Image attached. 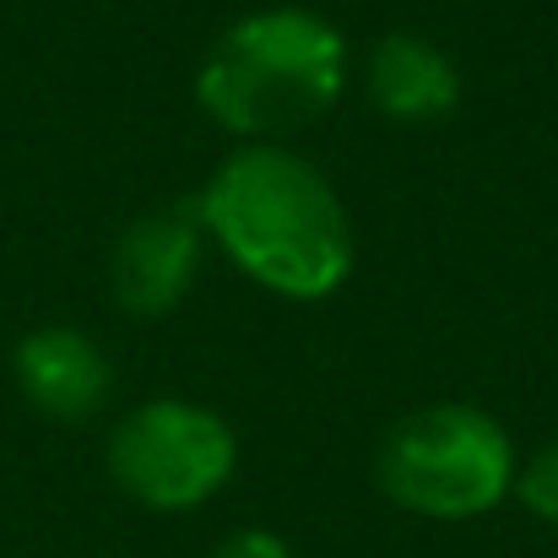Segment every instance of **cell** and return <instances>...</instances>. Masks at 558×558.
I'll return each mask as SVG.
<instances>
[{
	"instance_id": "cell-6",
	"label": "cell",
	"mask_w": 558,
	"mask_h": 558,
	"mask_svg": "<svg viewBox=\"0 0 558 558\" xmlns=\"http://www.w3.org/2000/svg\"><path fill=\"white\" fill-rule=\"evenodd\" d=\"M16 385L27 396V407H38L44 417H87L104 407L109 396V359L87 331L71 326H44L33 337L16 342Z\"/></svg>"
},
{
	"instance_id": "cell-3",
	"label": "cell",
	"mask_w": 558,
	"mask_h": 558,
	"mask_svg": "<svg viewBox=\"0 0 558 558\" xmlns=\"http://www.w3.org/2000/svg\"><path fill=\"white\" fill-rule=\"evenodd\" d=\"M374 477L385 499L412 515L472 521L515 488V445L483 407L439 401L385 434Z\"/></svg>"
},
{
	"instance_id": "cell-5",
	"label": "cell",
	"mask_w": 558,
	"mask_h": 558,
	"mask_svg": "<svg viewBox=\"0 0 558 558\" xmlns=\"http://www.w3.org/2000/svg\"><path fill=\"white\" fill-rule=\"evenodd\" d=\"M201 233L206 228H201L195 206L142 211L114 244V266H109L114 299L142 320L174 315L195 282V266H201Z\"/></svg>"
},
{
	"instance_id": "cell-4",
	"label": "cell",
	"mask_w": 558,
	"mask_h": 558,
	"mask_svg": "<svg viewBox=\"0 0 558 558\" xmlns=\"http://www.w3.org/2000/svg\"><path fill=\"white\" fill-rule=\"evenodd\" d=\"M233 461H239L233 428L217 412L174 396L136 407L109 434V477L147 510L206 505L233 477Z\"/></svg>"
},
{
	"instance_id": "cell-8",
	"label": "cell",
	"mask_w": 558,
	"mask_h": 558,
	"mask_svg": "<svg viewBox=\"0 0 558 558\" xmlns=\"http://www.w3.org/2000/svg\"><path fill=\"white\" fill-rule=\"evenodd\" d=\"M515 494H521V505H526L537 521L558 526V439L543 445L526 466H515Z\"/></svg>"
},
{
	"instance_id": "cell-2",
	"label": "cell",
	"mask_w": 558,
	"mask_h": 558,
	"mask_svg": "<svg viewBox=\"0 0 558 558\" xmlns=\"http://www.w3.org/2000/svg\"><path fill=\"white\" fill-rule=\"evenodd\" d=\"M342 87L348 38L304 5L239 16L195 71V104L244 142H277L315 125Z\"/></svg>"
},
{
	"instance_id": "cell-1",
	"label": "cell",
	"mask_w": 558,
	"mask_h": 558,
	"mask_svg": "<svg viewBox=\"0 0 558 558\" xmlns=\"http://www.w3.org/2000/svg\"><path fill=\"white\" fill-rule=\"evenodd\" d=\"M217 250L282 299H326L353 271V222L315 163L277 142H244L195 201Z\"/></svg>"
},
{
	"instance_id": "cell-9",
	"label": "cell",
	"mask_w": 558,
	"mask_h": 558,
	"mask_svg": "<svg viewBox=\"0 0 558 558\" xmlns=\"http://www.w3.org/2000/svg\"><path fill=\"white\" fill-rule=\"evenodd\" d=\"M211 558H293V554H288V543L277 532H233V537L217 543Z\"/></svg>"
},
{
	"instance_id": "cell-7",
	"label": "cell",
	"mask_w": 558,
	"mask_h": 558,
	"mask_svg": "<svg viewBox=\"0 0 558 558\" xmlns=\"http://www.w3.org/2000/svg\"><path fill=\"white\" fill-rule=\"evenodd\" d=\"M364 87H369L374 109L401 125H434V120L456 114V104H461L456 60L417 33H390L374 44L369 65H364Z\"/></svg>"
}]
</instances>
